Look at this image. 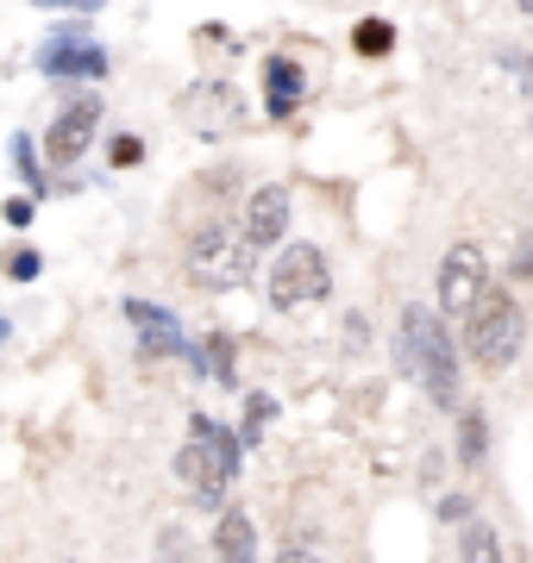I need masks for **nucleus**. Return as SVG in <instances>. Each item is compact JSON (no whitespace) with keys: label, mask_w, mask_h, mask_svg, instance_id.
<instances>
[{"label":"nucleus","mask_w":533,"mask_h":563,"mask_svg":"<svg viewBox=\"0 0 533 563\" xmlns=\"http://www.w3.org/2000/svg\"><path fill=\"white\" fill-rule=\"evenodd\" d=\"M483 282H490L483 251H477V244H452L446 257H439V282H433V295H439V307H446L452 320H458V313L471 320L477 307L490 301V295H483Z\"/></svg>","instance_id":"obj_6"},{"label":"nucleus","mask_w":533,"mask_h":563,"mask_svg":"<svg viewBox=\"0 0 533 563\" xmlns=\"http://www.w3.org/2000/svg\"><path fill=\"white\" fill-rule=\"evenodd\" d=\"M139 157H144V144L132 139V132H126V139H113V163H120V169H132Z\"/></svg>","instance_id":"obj_19"},{"label":"nucleus","mask_w":533,"mask_h":563,"mask_svg":"<svg viewBox=\"0 0 533 563\" xmlns=\"http://www.w3.org/2000/svg\"><path fill=\"white\" fill-rule=\"evenodd\" d=\"M202 357H207V369H214L220 383L232 376V344H226V339H207V344H202Z\"/></svg>","instance_id":"obj_16"},{"label":"nucleus","mask_w":533,"mask_h":563,"mask_svg":"<svg viewBox=\"0 0 533 563\" xmlns=\"http://www.w3.org/2000/svg\"><path fill=\"white\" fill-rule=\"evenodd\" d=\"M13 163H20V176L32 181V188H39V151H32V139L13 144Z\"/></svg>","instance_id":"obj_18"},{"label":"nucleus","mask_w":533,"mask_h":563,"mask_svg":"<svg viewBox=\"0 0 533 563\" xmlns=\"http://www.w3.org/2000/svg\"><path fill=\"white\" fill-rule=\"evenodd\" d=\"M7 269H13V282H32V276H39V251H20Z\"/></svg>","instance_id":"obj_20"},{"label":"nucleus","mask_w":533,"mask_h":563,"mask_svg":"<svg viewBox=\"0 0 533 563\" xmlns=\"http://www.w3.org/2000/svg\"><path fill=\"white\" fill-rule=\"evenodd\" d=\"M183 120L207 125V132L226 125V120H232V88H207V113H202V107H183Z\"/></svg>","instance_id":"obj_13"},{"label":"nucleus","mask_w":533,"mask_h":563,"mask_svg":"<svg viewBox=\"0 0 533 563\" xmlns=\"http://www.w3.org/2000/svg\"><path fill=\"white\" fill-rule=\"evenodd\" d=\"M351 44H358L365 57H383V51L395 44V32H390V20H365L358 32H351Z\"/></svg>","instance_id":"obj_15"},{"label":"nucleus","mask_w":533,"mask_h":563,"mask_svg":"<svg viewBox=\"0 0 533 563\" xmlns=\"http://www.w3.org/2000/svg\"><path fill=\"white\" fill-rule=\"evenodd\" d=\"M126 313H132V325H144V339L157 332V351H183V339H176V325H170V313H164V307H144V301H132Z\"/></svg>","instance_id":"obj_12"},{"label":"nucleus","mask_w":533,"mask_h":563,"mask_svg":"<svg viewBox=\"0 0 533 563\" xmlns=\"http://www.w3.org/2000/svg\"><path fill=\"white\" fill-rule=\"evenodd\" d=\"M465 563H502V544L490 526H465Z\"/></svg>","instance_id":"obj_14"},{"label":"nucleus","mask_w":533,"mask_h":563,"mask_svg":"<svg viewBox=\"0 0 533 563\" xmlns=\"http://www.w3.org/2000/svg\"><path fill=\"white\" fill-rule=\"evenodd\" d=\"M101 132V95H83L76 107H63L57 125H51V163H76Z\"/></svg>","instance_id":"obj_8"},{"label":"nucleus","mask_w":533,"mask_h":563,"mask_svg":"<svg viewBox=\"0 0 533 563\" xmlns=\"http://www.w3.org/2000/svg\"><path fill=\"white\" fill-rule=\"evenodd\" d=\"M214 544H220V563H258V558H251V514L226 507V514H220V532H214Z\"/></svg>","instance_id":"obj_11"},{"label":"nucleus","mask_w":533,"mask_h":563,"mask_svg":"<svg viewBox=\"0 0 533 563\" xmlns=\"http://www.w3.org/2000/svg\"><path fill=\"white\" fill-rule=\"evenodd\" d=\"M395 363L427 388L433 407H452V395H458V357H452V339H446V325H439V313H427V307H402Z\"/></svg>","instance_id":"obj_1"},{"label":"nucleus","mask_w":533,"mask_h":563,"mask_svg":"<svg viewBox=\"0 0 533 563\" xmlns=\"http://www.w3.org/2000/svg\"><path fill=\"white\" fill-rule=\"evenodd\" d=\"M439 514H446V520H465V514H471V501H465V495H446V501H439Z\"/></svg>","instance_id":"obj_21"},{"label":"nucleus","mask_w":533,"mask_h":563,"mask_svg":"<svg viewBox=\"0 0 533 563\" xmlns=\"http://www.w3.org/2000/svg\"><path fill=\"white\" fill-rule=\"evenodd\" d=\"M264 88H270V113H295V101L308 95V81H302V69H295L289 57L264 63Z\"/></svg>","instance_id":"obj_10"},{"label":"nucleus","mask_w":533,"mask_h":563,"mask_svg":"<svg viewBox=\"0 0 533 563\" xmlns=\"http://www.w3.org/2000/svg\"><path fill=\"white\" fill-rule=\"evenodd\" d=\"M251 269H258V251L246 244V232H226V225H207L188 239V276L202 288H246Z\"/></svg>","instance_id":"obj_3"},{"label":"nucleus","mask_w":533,"mask_h":563,"mask_svg":"<svg viewBox=\"0 0 533 563\" xmlns=\"http://www.w3.org/2000/svg\"><path fill=\"white\" fill-rule=\"evenodd\" d=\"M44 69L51 76H107V51L101 44H83V38H51Z\"/></svg>","instance_id":"obj_9"},{"label":"nucleus","mask_w":533,"mask_h":563,"mask_svg":"<svg viewBox=\"0 0 533 563\" xmlns=\"http://www.w3.org/2000/svg\"><path fill=\"white\" fill-rule=\"evenodd\" d=\"M188 432H195V444L176 457V470H183V483L195 488V501L220 507L226 483H232V470H239V439H232V432H220L207 413H195V426H188Z\"/></svg>","instance_id":"obj_2"},{"label":"nucleus","mask_w":533,"mask_h":563,"mask_svg":"<svg viewBox=\"0 0 533 563\" xmlns=\"http://www.w3.org/2000/svg\"><path fill=\"white\" fill-rule=\"evenodd\" d=\"M465 344H471V357L483 363V369H509V363L521 357V344H527V313H521L509 295H490V301L471 313V325H465Z\"/></svg>","instance_id":"obj_4"},{"label":"nucleus","mask_w":533,"mask_h":563,"mask_svg":"<svg viewBox=\"0 0 533 563\" xmlns=\"http://www.w3.org/2000/svg\"><path fill=\"white\" fill-rule=\"evenodd\" d=\"M276 563H320V558H314L308 544H289V551H283V558H276Z\"/></svg>","instance_id":"obj_22"},{"label":"nucleus","mask_w":533,"mask_h":563,"mask_svg":"<svg viewBox=\"0 0 533 563\" xmlns=\"http://www.w3.org/2000/svg\"><path fill=\"white\" fill-rule=\"evenodd\" d=\"M327 257L314 251V244H289L283 263H276V276H270V307L276 313H302V307L327 301Z\"/></svg>","instance_id":"obj_5"},{"label":"nucleus","mask_w":533,"mask_h":563,"mask_svg":"<svg viewBox=\"0 0 533 563\" xmlns=\"http://www.w3.org/2000/svg\"><path fill=\"white\" fill-rule=\"evenodd\" d=\"M458 439H465V444H458V451H465V463L483 457V420H477V413H465V432H458Z\"/></svg>","instance_id":"obj_17"},{"label":"nucleus","mask_w":533,"mask_h":563,"mask_svg":"<svg viewBox=\"0 0 533 563\" xmlns=\"http://www.w3.org/2000/svg\"><path fill=\"white\" fill-rule=\"evenodd\" d=\"M239 232H246L251 251H270V244L289 232V188H276V181H264V188H251L246 195V220H239Z\"/></svg>","instance_id":"obj_7"}]
</instances>
